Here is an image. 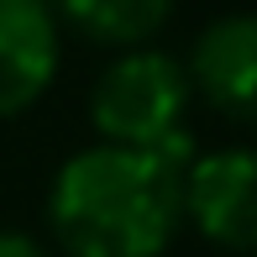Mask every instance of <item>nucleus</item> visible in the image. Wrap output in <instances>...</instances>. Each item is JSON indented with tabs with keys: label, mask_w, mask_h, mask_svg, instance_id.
Segmentation results:
<instances>
[{
	"label": "nucleus",
	"mask_w": 257,
	"mask_h": 257,
	"mask_svg": "<svg viewBox=\"0 0 257 257\" xmlns=\"http://www.w3.org/2000/svg\"><path fill=\"white\" fill-rule=\"evenodd\" d=\"M0 257H48L32 236H21V231H0Z\"/></svg>",
	"instance_id": "obj_7"
},
{
	"label": "nucleus",
	"mask_w": 257,
	"mask_h": 257,
	"mask_svg": "<svg viewBox=\"0 0 257 257\" xmlns=\"http://www.w3.org/2000/svg\"><path fill=\"white\" fill-rule=\"evenodd\" d=\"M189 105V74L179 58L158 48H132L100 74L89 95V121L110 147H158L173 132H184Z\"/></svg>",
	"instance_id": "obj_2"
},
{
	"label": "nucleus",
	"mask_w": 257,
	"mask_h": 257,
	"mask_svg": "<svg viewBox=\"0 0 257 257\" xmlns=\"http://www.w3.org/2000/svg\"><path fill=\"white\" fill-rule=\"evenodd\" d=\"M184 215L205 241L226 252H257V153L220 147L189 163L184 173Z\"/></svg>",
	"instance_id": "obj_3"
},
{
	"label": "nucleus",
	"mask_w": 257,
	"mask_h": 257,
	"mask_svg": "<svg viewBox=\"0 0 257 257\" xmlns=\"http://www.w3.org/2000/svg\"><path fill=\"white\" fill-rule=\"evenodd\" d=\"M58 74V16L48 0H0V121L42 100Z\"/></svg>",
	"instance_id": "obj_5"
},
{
	"label": "nucleus",
	"mask_w": 257,
	"mask_h": 257,
	"mask_svg": "<svg viewBox=\"0 0 257 257\" xmlns=\"http://www.w3.org/2000/svg\"><path fill=\"white\" fill-rule=\"evenodd\" d=\"M74 32L110 48H142L147 37L168 21L173 0H48Z\"/></svg>",
	"instance_id": "obj_6"
},
{
	"label": "nucleus",
	"mask_w": 257,
	"mask_h": 257,
	"mask_svg": "<svg viewBox=\"0 0 257 257\" xmlns=\"http://www.w3.org/2000/svg\"><path fill=\"white\" fill-rule=\"evenodd\" d=\"M189 79L220 115L257 126V11L210 21L194 37Z\"/></svg>",
	"instance_id": "obj_4"
},
{
	"label": "nucleus",
	"mask_w": 257,
	"mask_h": 257,
	"mask_svg": "<svg viewBox=\"0 0 257 257\" xmlns=\"http://www.w3.org/2000/svg\"><path fill=\"white\" fill-rule=\"evenodd\" d=\"M48 220L68 257H158L184 220V168L153 147H84L58 168Z\"/></svg>",
	"instance_id": "obj_1"
}]
</instances>
